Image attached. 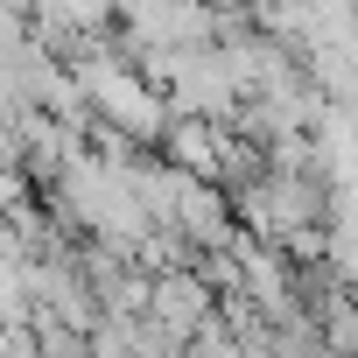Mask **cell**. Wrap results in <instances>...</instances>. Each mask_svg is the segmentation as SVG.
Segmentation results:
<instances>
[{
	"label": "cell",
	"mask_w": 358,
	"mask_h": 358,
	"mask_svg": "<svg viewBox=\"0 0 358 358\" xmlns=\"http://www.w3.org/2000/svg\"><path fill=\"white\" fill-rule=\"evenodd\" d=\"M211 8H218V0H211Z\"/></svg>",
	"instance_id": "1"
}]
</instances>
